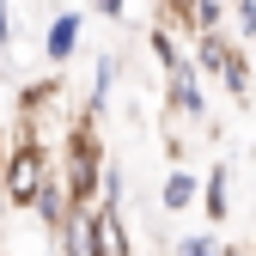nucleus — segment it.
Masks as SVG:
<instances>
[{
	"label": "nucleus",
	"instance_id": "obj_1",
	"mask_svg": "<svg viewBox=\"0 0 256 256\" xmlns=\"http://www.w3.org/2000/svg\"><path fill=\"white\" fill-rule=\"evenodd\" d=\"M104 171H110V158H104V140H98V116L80 110V122L61 140V177L74 189V208H98L104 202Z\"/></svg>",
	"mask_w": 256,
	"mask_h": 256
},
{
	"label": "nucleus",
	"instance_id": "obj_2",
	"mask_svg": "<svg viewBox=\"0 0 256 256\" xmlns=\"http://www.w3.org/2000/svg\"><path fill=\"white\" fill-rule=\"evenodd\" d=\"M49 146L37 140V128L18 122V134L6 140V158H0V177H6V202L12 208H37V189L49 183Z\"/></svg>",
	"mask_w": 256,
	"mask_h": 256
},
{
	"label": "nucleus",
	"instance_id": "obj_3",
	"mask_svg": "<svg viewBox=\"0 0 256 256\" xmlns=\"http://www.w3.org/2000/svg\"><path fill=\"white\" fill-rule=\"evenodd\" d=\"M202 68H196V55H183L177 68L165 74V86H171V110L183 116V122H208V92H202Z\"/></svg>",
	"mask_w": 256,
	"mask_h": 256
},
{
	"label": "nucleus",
	"instance_id": "obj_4",
	"mask_svg": "<svg viewBox=\"0 0 256 256\" xmlns=\"http://www.w3.org/2000/svg\"><path fill=\"white\" fill-rule=\"evenodd\" d=\"M92 244H98V256H134V232L122 220V202H98L92 208Z\"/></svg>",
	"mask_w": 256,
	"mask_h": 256
},
{
	"label": "nucleus",
	"instance_id": "obj_5",
	"mask_svg": "<svg viewBox=\"0 0 256 256\" xmlns=\"http://www.w3.org/2000/svg\"><path fill=\"white\" fill-rule=\"evenodd\" d=\"M80 37H86V18H80L74 6H68V12H55L49 30H43V55L61 68V61H74V55H80Z\"/></svg>",
	"mask_w": 256,
	"mask_h": 256
},
{
	"label": "nucleus",
	"instance_id": "obj_6",
	"mask_svg": "<svg viewBox=\"0 0 256 256\" xmlns=\"http://www.w3.org/2000/svg\"><path fill=\"white\" fill-rule=\"evenodd\" d=\"M202 183H208V177H196V171L177 158L171 177H165V189H158V208H165V214H189V208H202Z\"/></svg>",
	"mask_w": 256,
	"mask_h": 256
},
{
	"label": "nucleus",
	"instance_id": "obj_7",
	"mask_svg": "<svg viewBox=\"0 0 256 256\" xmlns=\"http://www.w3.org/2000/svg\"><path fill=\"white\" fill-rule=\"evenodd\" d=\"M30 214L43 220V232H49V238L61 232V220L74 214V189H68V177H61V171H49V183L37 189V208H30Z\"/></svg>",
	"mask_w": 256,
	"mask_h": 256
},
{
	"label": "nucleus",
	"instance_id": "obj_8",
	"mask_svg": "<svg viewBox=\"0 0 256 256\" xmlns=\"http://www.w3.org/2000/svg\"><path fill=\"white\" fill-rule=\"evenodd\" d=\"M55 256H98V244H92V208H74L68 220H61Z\"/></svg>",
	"mask_w": 256,
	"mask_h": 256
},
{
	"label": "nucleus",
	"instance_id": "obj_9",
	"mask_svg": "<svg viewBox=\"0 0 256 256\" xmlns=\"http://www.w3.org/2000/svg\"><path fill=\"white\" fill-rule=\"evenodd\" d=\"M116 80H122V55H98V61H92V98H86L92 116H104V110H110Z\"/></svg>",
	"mask_w": 256,
	"mask_h": 256
},
{
	"label": "nucleus",
	"instance_id": "obj_10",
	"mask_svg": "<svg viewBox=\"0 0 256 256\" xmlns=\"http://www.w3.org/2000/svg\"><path fill=\"white\" fill-rule=\"evenodd\" d=\"M55 98H61V80H37V86H24V92H18V122H24V128H37V122L49 116Z\"/></svg>",
	"mask_w": 256,
	"mask_h": 256
},
{
	"label": "nucleus",
	"instance_id": "obj_11",
	"mask_svg": "<svg viewBox=\"0 0 256 256\" xmlns=\"http://www.w3.org/2000/svg\"><path fill=\"white\" fill-rule=\"evenodd\" d=\"M202 214L214 220V226L232 214V177H226V165H214V171H208V183H202Z\"/></svg>",
	"mask_w": 256,
	"mask_h": 256
},
{
	"label": "nucleus",
	"instance_id": "obj_12",
	"mask_svg": "<svg viewBox=\"0 0 256 256\" xmlns=\"http://www.w3.org/2000/svg\"><path fill=\"white\" fill-rule=\"evenodd\" d=\"M220 86H226V98L232 104H250V55L232 43V55H226V74H220Z\"/></svg>",
	"mask_w": 256,
	"mask_h": 256
},
{
	"label": "nucleus",
	"instance_id": "obj_13",
	"mask_svg": "<svg viewBox=\"0 0 256 256\" xmlns=\"http://www.w3.org/2000/svg\"><path fill=\"white\" fill-rule=\"evenodd\" d=\"M146 49H152V61H158V68H165V74H171L177 61H183V49H177V37H171V24H158L152 37H146Z\"/></svg>",
	"mask_w": 256,
	"mask_h": 256
},
{
	"label": "nucleus",
	"instance_id": "obj_14",
	"mask_svg": "<svg viewBox=\"0 0 256 256\" xmlns=\"http://www.w3.org/2000/svg\"><path fill=\"white\" fill-rule=\"evenodd\" d=\"M171 256H226V244H220L214 232H196V238H183Z\"/></svg>",
	"mask_w": 256,
	"mask_h": 256
},
{
	"label": "nucleus",
	"instance_id": "obj_15",
	"mask_svg": "<svg viewBox=\"0 0 256 256\" xmlns=\"http://www.w3.org/2000/svg\"><path fill=\"white\" fill-rule=\"evenodd\" d=\"M232 24L244 43H256V0H232Z\"/></svg>",
	"mask_w": 256,
	"mask_h": 256
},
{
	"label": "nucleus",
	"instance_id": "obj_16",
	"mask_svg": "<svg viewBox=\"0 0 256 256\" xmlns=\"http://www.w3.org/2000/svg\"><path fill=\"white\" fill-rule=\"evenodd\" d=\"M196 6V0H158V12H165V24H183V12Z\"/></svg>",
	"mask_w": 256,
	"mask_h": 256
},
{
	"label": "nucleus",
	"instance_id": "obj_17",
	"mask_svg": "<svg viewBox=\"0 0 256 256\" xmlns=\"http://www.w3.org/2000/svg\"><path fill=\"white\" fill-rule=\"evenodd\" d=\"M6 49H12V6L0 0V55H6Z\"/></svg>",
	"mask_w": 256,
	"mask_h": 256
},
{
	"label": "nucleus",
	"instance_id": "obj_18",
	"mask_svg": "<svg viewBox=\"0 0 256 256\" xmlns=\"http://www.w3.org/2000/svg\"><path fill=\"white\" fill-rule=\"evenodd\" d=\"M92 6H98V12H104V18H116V24H122V18H128V0H92Z\"/></svg>",
	"mask_w": 256,
	"mask_h": 256
},
{
	"label": "nucleus",
	"instance_id": "obj_19",
	"mask_svg": "<svg viewBox=\"0 0 256 256\" xmlns=\"http://www.w3.org/2000/svg\"><path fill=\"white\" fill-rule=\"evenodd\" d=\"M104 202H122V171H116V165L104 171Z\"/></svg>",
	"mask_w": 256,
	"mask_h": 256
},
{
	"label": "nucleus",
	"instance_id": "obj_20",
	"mask_svg": "<svg viewBox=\"0 0 256 256\" xmlns=\"http://www.w3.org/2000/svg\"><path fill=\"white\" fill-rule=\"evenodd\" d=\"M226 256H250V250H232V244H226Z\"/></svg>",
	"mask_w": 256,
	"mask_h": 256
},
{
	"label": "nucleus",
	"instance_id": "obj_21",
	"mask_svg": "<svg viewBox=\"0 0 256 256\" xmlns=\"http://www.w3.org/2000/svg\"><path fill=\"white\" fill-rule=\"evenodd\" d=\"M250 256H256V250H250Z\"/></svg>",
	"mask_w": 256,
	"mask_h": 256
}]
</instances>
